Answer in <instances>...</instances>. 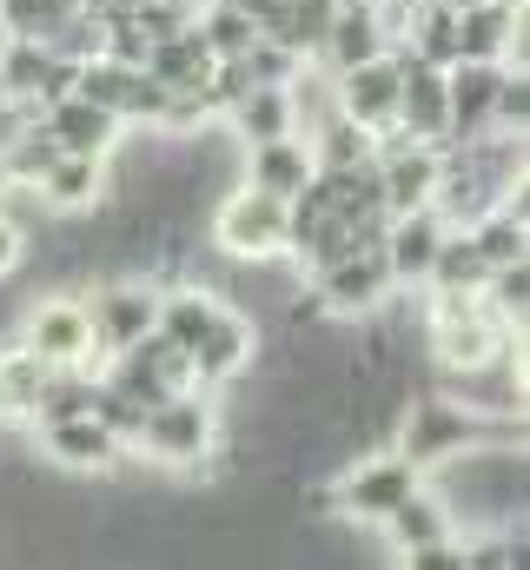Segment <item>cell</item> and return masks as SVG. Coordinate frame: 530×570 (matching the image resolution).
<instances>
[{
  "instance_id": "obj_1",
  "label": "cell",
  "mask_w": 530,
  "mask_h": 570,
  "mask_svg": "<svg viewBox=\"0 0 530 570\" xmlns=\"http://www.w3.org/2000/svg\"><path fill=\"white\" fill-rule=\"evenodd\" d=\"M424 338L444 372H478L518 352V325H504L484 292H424Z\"/></svg>"
},
{
  "instance_id": "obj_2",
  "label": "cell",
  "mask_w": 530,
  "mask_h": 570,
  "mask_svg": "<svg viewBox=\"0 0 530 570\" xmlns=\"http://www.w3.org/2000/svg\"><path fill=\"white\" fill-rule=\"evenodd\" d=\"M132 451H146L153 464L166 471H193L219 451V405L213 392H166L139 412V431H132Z\"/></svg>"
},
{
  "instance_id": "obj_3",
  "label": "cell",
  "mask_w": 530,
  "mask_h": 570,
  "mask_svg": "<svg viewBox=\"0 0 530 570\" xmlns=\"http://www.w3.org/2000/svg\"><path fill=\"white\" fill-rule=\"evenodd\" d=\"M213 246L233 266H272V259H285V199L253 193V186H233L213 206Z\"/></svg>"
},
{
  "instance_id": "obj_4",
  "label": "cell",
  "mask_w": 530,
  "mask_h": 570,
  "mask_svg": "<svg viewBox=\"0 0 530 570\" xmlns=\"http://www.w3.org/2000/svg\"><path fill=\"white\" fill-rule=\"evenodd\" d=\"M20 352H33L47 372H100V352H94V325H87V305L53 292L40 298L27 318H20Z\"/></svg>"
},
{
  "instance_id": "obj_5",
  "label": "cell",
  "mask_w": 530,
  "mask_h": 570,
  "mask_svg": "<svg viewBox=\"0 0 530 570\" xmlns=\"http://www.w3.org/2000/svg\"><path fill=\"white\" fill-rule=\"evenodd\" d=\"M80 305H87V325H94V352L114 358V352H127V345H139L153 332V318H159V279L114 273V279L94 285V298H80Z\"/></svg>"
},
{
  "instance_id": "obj_6",
  "label": "cell",
  "mask_w": 530,
  "mask_h": 570,
  "mask_svg": "<svg viewBox=\"0 0 530 570\" xmlns=\"http://www.w3.org/2000/svg\"><path fill=\"white\" fill-rule=\"evenodd\" d=\"M484 438V425L458 405V399H411L398 419V458H411L418 471H438L444 458L471 451Z\"/></svg>"
},
{
  "instance_id": "obj_7",
  "label": "cell",
  "mask_w": 530,
  "mask_h": 570,
  "mask_svg": "<svg viewBox=\"0 0 530 570\" xmlns=\"http://www.w3.org/2000/svg\"><path fill=\"white\" fill-rule=\"evenodd\" d=\"M418 484H424V471H418L411 458L385 451V458H359L352 471H338V478H332V498H338L345 518H359V524H385Z\"/></svg>"
},
{
  "instance_id": "obj_8",
  "label": "cell",
  "mask_w": 530,
  "mask_h": 570,
  "mask_svg": "<svg viewBox=\"0 0 530 570\" xmlns=\"http://www.w3.org/2000/svg\"><path fill=\"white\" fill-rule=\"evenodd\" d=\"M186 358H193V385H199V392H226V385H239V379L253 372V358H259V325H253L246 312L219 305L213 325L199 332V345H193Z\"/></svg>"
},
{
  "instance_id": "obj_9",
  "label": "cell",
  "mask_w": 530,
  "mask_h": 570,
  "mask_svg": "<svg viewBox=\"0 0 530 570\" xmlns=\"http://www.w3.org/2000/svg\"><path fill=\"white\" fill-rule=\"evenodd\" d=\"M332 114H345L372 140L392 134L398 127V53H379V60H359V67L332 73Z\"/></svg>"
},
{
  "instance_id": "obj_10",
  "label": "cell",
  "mask_w": 530,
  "mask_h": 570,
  "mask_svg": "<svg viewBox=\"0 0 530 570\" xmlns=\"http://www.w3.org/2000/svg\"><path fill=\"white\" fill-rule=\"evenodd\" d=\"M312 292H318L325 318H372L398 285H392V273H385V253H379V246H365V253H352V259L325 266V273L312 279Z\"/></svg>"
},
{
  "instance_id": "obj_11",
  "label": "cell",
  "mask_w": 530,
  "mask_h": 570,
  "mask_svg": "<svg viewBox=\"0 0 530 570\" xmlns=\"http://www.w3.org/2000/svg\"><path fill=\"white\" fill-rule=\"evenodd\" d=\"M398 53V134L404 140H424V146H444L451 140V100H444V67H424L411 60L404 47Z\"/></svg>"
},
{
  "instance_id": "obj_12",
  "label": "cell",
  "mask_w": 530,
  "mask_h": 570,
  "mask_svg": "<svg viewBox=\"0 0 530 570\" xmlns=\"http://www.w3.org/2000/svg\"><path fill=\"white\" fill-rule=\"evenodd\" d=\"M40 127L53 134L60 153H80V159H114V153L127 146V127H120L107 107L80 100V94H60L53 107H40Z\"/></svg>"
},
{
  "instance_id": "obj_13",
  "label": "cell",
  "mask_w": 530,
  "mask_h": 570,
  "mask_svg": "<svg viewBox=\"0 0 530 570\" xmlns=\"http://www.w3.org/2000/svg\"><path fill=\"white\" fill-rule=\"evenodd\" d=\"M107 186H114V159H80V153H60L40 179H33V199L60 219H80V213H100L107 206Z\"/></svg>"
},
{
  "instance_id": "obj_14",
  "label": "cell",
  "mask_w": 530,
  "mask_h": 570,
  "mask_svg": "<svg viewBox=\"0 0 530 570\" xmlns=\"http://www.w3.org/2000/svg\"><path fill=\"white\" fill-rule=\"evenodd\" d=\"M444 233H451V226H444L431 206L385 219V233H379V253H385V273H392V285H404V292L418 285V292H424V273H431V259H438Z\"/></svg>"
},
{
  "instance_id": "obj_15",
  "label": "cell",
  "mask_w": 530,
  "mask_h": 570,
  "mask_svg": "<svg viewBox=\"0 0 530 570\" xmlns=\"http://www.w3.org/2000/svg\"><path fill=\"white\" fill-rule=\"evenodd\" d=\"M139 67L166 87V94H206V80H213V53H206V40H199V27L186 20L179 33H159V40H146V53H139Z\"/></svg>"
},
{
  "instance_id": "obj_16",
  "label": "cell",
  "mask_w": 530,
  "mask_h": 570,
  "mask_svg": "<svg viewBox=\"0 0 530 570\" xmlns=\"http://www.w3.org/2000/svg\"><path fill=\"white\" fill-rule=\"evenodd\" d=\"M498 80H504V67H491V60H458V67H444V100H451V140H478V134H491Z\"/></svg>"
},
{
  "instance_id": "obj_17",
  "label": "cell",
  "mask_w": 530,
  "mask_h": 570,
  "mask_svg": "<svg viewBox=\"0 0 530 570\" xmlns=\"http://www.w3.org/2000/svg\"><path fill=\"white\" fill-rule=\"evenodd\" d=\"M33 438L47 444V458H53L60 471H114V464L127 458V444H120L114 431L100 425L94 412H87V419H60V425H40Z\"/></svg>"
},
{
  "instance_id": "obj_18",
  "label": "cell",
  "mask_w": 530,
  "mask_h": 570,
  "mask_svg": "<svg viewBox=\"0 0 530 570\" xmlns=\"http://www.w3.org/2000/svg\"><path fill=\"white\" fill-rule=\"evenodd\" d=\"M226 140L246 146H265V140H292L298 134V100H292V87H253L239 107H226Z\"/></svg>"
},
{
  "instance_id": "obj_19",
  "label": "cell",
  "mask_w": 530,
  "mask_h": 570,
  "mask_svg": "<svg viewBox=\"0 0 530 570\" xmlns=\"http://www.w3.org/2000/svg\"><path fill=\"white\" fill-rule=\"evenodd\" d=\"M379 53H392V33L379 27V7H338L332 27H325V40H318V67L345 73V67L379 60Z\"/></svg>"
},
{
  "instance_id": "obj_20",
  "label": "cell",
  "mask_w": 530,
  "mask_h": 570,
  "mask_svg": "<svg viewBox=\"0 0 530 570\" xmlns=\"http://www.w3.org/2000/svg\"><path fill=\"white\" fill-rule=\"evenodd\" d=\"M305 179H312V153H305L298 134H292V140L246 146V153H239V186H253V193L292 199V193H305Z\"/></svg>"
},
{
  "instance_id": "obj_21",
  "label": "cell",
  "mask_w": 530,
  "mask_h": 570,
  "mask_svg": "<svg viewBox=\"0 0 530 570\" xmlns=\"http://www.w3.org/2000/svg\"><path fill=\"white\" fill-rule=\"evenodd\" d=\"M385 538H392V551H418V544H438V538H451V504L438 498V491H411L404 504H398L392 518L379 524Z\"/></svg>"
},
{
  "instance_id": "obj_22",
  "label": "cell",
  "mask_w": 530,
  "mask_h": 570,
  "mask_svg": "<svg viewBox=\"0 0 530 570\" xmlns=\"http://www.w3.org/2000/svg\"><path fill=\"white\" fill-rule=\"evenodd\" d=\"M47 379H53V372H47L33 352L7 345V352H0V419H13V425H33V405H40Z\"/></svg>"
},
{
  "instance_id": "obj_23",
  "label": "cell",
  "mask_w": 530,
  "mask_h": 570,
  "mask_svg": "<svg viewBox=\"0 0 530 570\" xmlns=\"http://www.w3.org/2000/svg\"><path fill=\"white\" fill-rule=\"evenodd\" d=\"M132 80H139V67L114 60V53H94V60H80V73H73V94H80V100H94V107H107V114L127 127V94H132Z\"/></svg>"
},
{
  "instance_id": "obj_24",
  "label": "cell",
  "mask_w": 530,
  "mask_h": 570,
  "mask_svg": "<svg viewBox=\"0 0 530 570\" xmlns=\"http://www.w3.org/2000/svg\"><path fill=\"white\" fill-rule=\"evenodd\" d=\"M80 13V0H0V33L7 40H53L67 20Z\"/></svg>"
},
{
  "instance_id": "obj_25",
  "label": "cell",
  "mask_w": 530,
  "mask_h": 570,
  "mask_svg": "<svg viewBox=\"0 0 530 570\" xmlns=\"http://www.w3.org/2000/svg\"><path fill=\"white\" fill-rule=\"evenodd\" d=\"M94 372H53L47 379V392H40V405H33V431L40 425H60V419H87L94 412Z\"/></svg>"
},
{
  "instance_id": "obj_26",
  "label": "cell",
  "mask_w": 530,
  "mask_h": 570,
  "mask_svg": "<svg viewBox=\"0 0 530 570\" xmlns=\"http://www.w3.org/2000/svg\"><path fill=\"white\" fill-rule=\"evenodd\" d=\"M484 298H491V312H498L504 325H518V332H524V312H530V266H524V259H511V266H491V279H484Z\"/></svg>"
},
{
  "instance_id": "obj_27",
  "label": "cell",
  "mask_w": 530,
  "mask_h": 570,
  "mask_svg": "<svg viewBox=\"0 0 530 570\" xmlns=\"http://www.w3.org/2000/svg\"><path fill=\"white\" fill-rule=\"evenodd\" d=\"M524 120H530V80L518 73V67H504V80H498V107H491V134L524 140Z\"/></svg>"
},
{
  "instance_id": "obj_28",
  "label": "cell",
  "mask_w": 530,
  "mask_h": 570,
  "mask_svg": "<svg viewBox=\"0 0 530 570\" xmlns=\"http://www.w3.org/2000/svg\"><path fill=\"white\" fill-rule=\"evenodd\" d=\"M398 570H464V544L458 538H438V544L398 551Z\"/></svg>"
},
{
  "instance_id": "obj_29",
  "label": "cell",
  "mask_w": 530,
  "mask_h": 570,
  "mask_svg": "<svg viewBox=\"0 0 530 570\" xmlns=\"http://www.w3.org/2000/svg\"><path fill=\"white\" fill-rule=\"evenodd\" d=\"M20 259H27V233H20V219L0 206V279H13V273H20Z\"/></svg>"
},
{
  "instance_id": "obj_30",
  "label": "cell",
  "mask_w": 530,
  "mask_h": 570,
  "mask_svg": "<svg viewBox=\"0 0 530 570\" xmlns=\"http://www.w3.org/2000/svg\"><path fill=\"white\" fill-rule=\"evenodd\" d=\"M166 7H179V13H199V7H206V0H166Z\"/></svg>"
},
{
  "instance_id": "obj_31",
  "label": "cell",
  "mask_w": 530,
  "mask_h": 570,
  "mask_svg": "<svg viewBox=\"0 0 530 570\" xmlns=\"http://www.w3.org/2000/svg\"><path fill=\"white\" fill-rule=\"evenodd\" d=\"M332 7H379V0H332Z\"/></svg>"
},
{
  "instance_id": "obj_32",
  "label": "cell",
  "mask_w": 530,
  "mask_h": 570,
  "mask_svg": "<svg viewBox=\"0 0 530 570\" xmlns=\"http://www.w3.org/2000/svg\"><path fill=\"white\" fill-rule=\"evenodd\" d=\"M504 7H524V0H504Z\"/></svg>"
},
{
  "instance_id": "obj_33",
  "label": "cell",
  "mask_w": 530,
  "mask_h": 570,
  "mask_svg": "<svg viewBox=\"0 0 530 570\" xmlns=\"http://www.w3.org/2000/svg\"><path fill=\"white\" fill-rule=\"evenodd\" d=\"M0 352H7V332H0Z\"/></svg>"
},
{
  "instance_id": "obj_34",
  "label": "cell",
  "mask_w": 530,
  "mask_h": 570,
  "mask_svg": "<svg viewBox=\"0 0 530 570\" xmlns=\"http://www.w3.org/2000/svg\"><path fill=\"white\" fill-rule=\"evenodd\" d=\"M0 107H7V94H0Z\"/></svg>"
},
{
  "instance_id": "obj_35",
  "label": "cell",
  "mask_w": 530,
  "mask_h": 570,
  "mask_svg": "<svg viewBox=\"0 0 530 570\" xmlns=\"http://www.w3.org/2000/svg\"><path fill=\"white\" fill-rule=\"evenodd\" d=\"M0 47H7V33H0Z\"/></svg>"
}]
</instances>
